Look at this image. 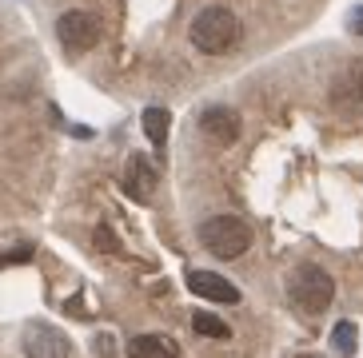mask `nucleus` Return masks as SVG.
Instances as JSON below:
<instances>
[{
	"mask_svg": "<svg viewBox=\"0 0 363 358\" xmlns=\"http://www.w3.org/2000/svg\"><path fill=\"white\" fill-rule=\"evenodd\" d=\"M240 32H244V24H240V16L232 8H224V4H203L192 16V24H188V40L203 56H224L235 48Z\"/></svg>",
	"mask_w": 363,
	"mask_h": 358,
	"instance_id": "nucleus-1",
	"label": "nucleus"
},
{
	"mask_svg": "<svg viewBox=\"0 0 363 358\" xmlns=\"http://www.w3.org/2000/svg\"><path fill=\"white\" fill-rule=\"evenodd\" d=\"M288 295L299 311H308V315H323L335 299V279L323 271L320 263H299L288 279Z\"/></svg>",
	"mask_w": 363,
	"mask_h": 358,
	"instance_id": "nucleus-2",
	"label": "nucleus"
},
{
	"mask_svg": "<svg viewBox=\"0 0 363 358\" xmlns=\"http://www.w3.org/2000/svg\"><path fill=\"white\" fill-rule=\"evenodd\" d=\"M200 243L216 259H240L252 247V227L240 215H212L200 223Z\"/></svg>",
	"mask_w": 363,
	"mask_h": 358,
	"instance_id": "nucleus-3",
	"label": "nucleus"
},
{
	"mask_svg": "<svg viewBox=\"0 0 363 358\" xmlns=\"http://www.w3.org/2000/svg\"><path fill=\"white\" fill-rule=\"evenodd\" d=\"M56 40L65 44L68 56H80L100 44V21L84 8H68L56 16Z\"/></svg>",
	"mask_w": 363,
	"mask_h": 358,
	"instance_id": "nucleus-4",
	"label": "nucleus"
},
{
	"mask_svg": "<svg viewBox=\"0 0 363 358\" xmlns=\"http://www.w3.org/2000/svg\"><path fill=\"white\" fill-rule=\"evenodd\" d=\"M328 104L340 116H363V64H347V68L331 76Z\"/></svg>",
	"mask_w": 363,
	"mask_h": 358,
	"instance_id": "nucleus-5",
	"label": "nucleus"
},
{
	"mask_svg": "<svg viewBox=\"0 0 363 358\" xmlns=\"http://www.w3.org/2000/svg\"><path fill=\"white\" fill-rule=\"evenodd\" d=\"M24 354L28 358H68L72 354V342H68L65 330L48 327V323H33L24 330Z\"/></svg>",
	"mask_w": 363,
	"mask_h": 358,
	"instance_id": "nucleus-6",
	"label": "nucleus"
},
{
	"mask_svg": "<svg viewBox=\"0 0 363 358\" xmlns=\"http://www.w3.org/2000/svg\"><path fill=\"white\" fill-rule=\"evenodd\" d=\"M200 132L212 144H220V148H228V144H235L240 139V112L228 104H208L200 112Z\"/></svg>",
	"mask_w": 363,
	"mask_h": 358,
	"instance_id": "nucleus-7",
	"label": "nucleus"
},
{
	"mask_svg": "<svg viewBox=\"0 0 363 358\" xmlns=\"http://www.w3.org/2000/svg\"><path fill=\"white\" fill-rule=\"evenodd\" d=\"M188 291L200 299H208V303H240V287L232 283V279H224V275H216V271H192L188 275Z\"/></svg>",
	"mask_w": 363,
	"mask_h": 358,
	"instance_id": "nucleus-8",
	"label": "nucleus"
},
{
	"mask_svg": "<svg viewBox=\"0 0 363 358\" xmlns=\"http://www.w3.org/2000/svg\"><path fill=\"white\" fill-rule=\"evenodd\" d=\"M124 191H128L132 200L148 203L152 191H156V168H152L144 156H132L128 159V171H124Z\"/></svg>",
	"mask_w": 363,
	"mask_h": 358,
	"instance_id": "nucleus-9",
	"label": "nucleus"
},
{
	"mask_svg": "<svg viewBox=\"0 0 363 358\" xmlns=\"http://www.w3.org/2000/svg\"><path fill=\"white\" fill-rule=\"evenodd\" d=\"M180 347L164 335H136L128 342V358H176Z\"/></svg>",
	"mask_w": 363,
	"mask_h": 358,
	"instance_id": "nucleus-10",
	"label": "nucleus"
},
{
	"mask_svg": "<svg viewBox=\"0 0 363 358\" xmlns=\"http://www.w3.org/2000/svg\"><path fill=\"white\" fill-rule=\"evenodd\" d=\"M168 127H172V116L164 112V108H148L144 112V132H148L152 148L164 156V148H168Z\"/></svg>",
	"mask_w": 363,
	"mask_h": 358,
	"instance_id": "nucleus-11",
	"label": "nucleus"
},
{
	"mask_svg": "<svg viewBox=\"0 0 363 358\" xmlns=\"http://www.w3.org/2000/svg\"><path fill=\"white\" fill-rule=\"evenodd\" d=\"M192 330H196V335H203V338H228V335H232V327H228L224 318L208 315V311H196V315H192Z\"/></svg>",
	"mask_w": 363,
	"mask_h": 358,
	"instance_id": "nucleus-12",
	"label": "nucleus"
},
{
	"mask_svg": "<svg viewBox=\"0 0 363 358\" xmlns=\"http://www.w3.org/2000/svg\"><path fill=\"white\" fill-rule=\"evenodd\" d=\"M331 347H335V354H343V358L355 354V323L352 318H343V323L331 327Z\"/></svg>",
	"mask_w": 363,
	"mask_h": 358,
	"instance_id": "nucleus-13",
	"label": "nucleus"
},
{
	"mask_svg": "<svg viewBox=\"0 0 363 358\" xmlns=\"http://www.w3.org/2000/svg\"><path fill=\"white\" fill-rule=\"evenodd\" d=\"M347 28H352L355 36H363V4H359V8H352V16H347Z\"/></svg>",
	"mask_w": 363,
	"mask_h": 358,
	"instance_id": "nucleus-14",
	"label": "nucleus"
},
{
	"mask_svg": "<svg viewBox=\"0 0 363 358\" xmlns=\"http://www.w3.org/2000/svg\"><path fill=\"white\" fill-rule=\"evenodd\" d=\"M96 347H100V354H112V338L100 335V338H96Z\"/></svg>",
	"mask_w": 363,
	"mask_h": 358,
	"instance_id": "nucleus-15",
	"label": "nucleus"
}]
</instances>
